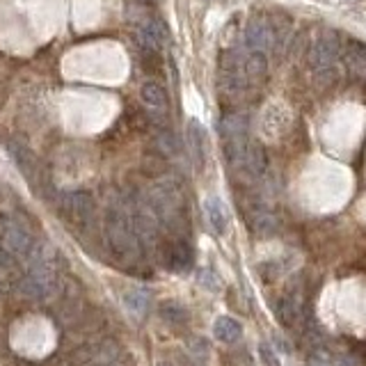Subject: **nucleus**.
Masks as SVG:
<instances>
[{
  "instance_id": "obj_23",
  "label": "nucleus",
  "mask_w": 366,
  "mask_h": 366,
  "mask_svg": "<svg viewBox=\"0 0 366 366\" xmlns=\"http://www.w3.org/2000/svg\"><path fill=\"white\" fill-rule=\"evenodd\" d=\"M259 355H261L263 364H268V366H282V364H279V360H277L275 350H272V346H268V344H261L259 346Z\"/></svg>"
},
{
  "instance_id": "obj_9",
  "label": "nucleus",
  "mask_w": 366,
  "mask_h": 366,
  "mask_svg": "<svg viewBox=\"0 0 366 366\" xmlns=\"http://www.w3.org/2000/svg\"><path fill=\"white\" fill-rule=\"evenodd\" d=\"M140 99H142V103L147 106V110L156 117H165L169 110L167 92L163 90V85L153 83V81H147L142 88H140Z\"/></svg>"
},
{
  "instance_id": "obj_20",
  "label": "nucleus",
  "mask_w": 366,
  "mask_h": 366,
  "mask_svg": "<svg viewBox=\"0 0 366 366\" xmlns=\"http://www.w3.org/2000/svg\"><path fill=\"white\" fill-rule=\"evenodd\" d=\"M197 279H199V284L204 286V289H208V291H220V286H222V284H220V277H217L211 268L199 270Z\"/></svg>"
},
{
  "instance_id": "obj_2",
  "label": "nucleus",
  "mask_w": 366,
  "mask_h": 366,
  "mask_svg": "<svg viewBox=\"0 0 366 366\" xmlns=\"http://www.w3.org/2000/svg\"><path fill=\"white\" fill-rule=\"evenodd\" d=\"M341 56V39L334 30H323L321 35L314 39L309 49V67L321 81H328L334 76V67H337Z\"/></svg>"
},
{
  "instance_id": "obj_21",
  "label": "nucleus",
  "mask_w": 366,
  "mask_h": 366,
  "mask_svg": "<svg viewBox=\"0 0 366 366\" xmlns=\"http://www.w3.org/2000/svg\"><path fill=\"white\" fill-rule=\"evenodd\" d=\"M163 316H165L167 321H172V323H183L185 318H188V314H185V309L178 307V305H174V302H169V305L163 307Z\"/></svg>"
},
{
  "instance_id": "obj_14",
  "label": "nucleus",
  "mask_w": 366,
  "mask_h": 366,
  "mask_svg": "<svg viewBox=\"0 0 366 366\" xmlns=\"http://www.w3.org/2000/svg\"><path fill=\"white\" fill-rule=\"evenodd\" d=\"M213 334L217 341L233 346V344H238L240 337H243V323L236 321L233 316H220V318H215V323H213Z\"/></svg>"
},
{
  "instance_id": "obj_16",
  "label": "nucleus",
  "mask_w": 366,
  "mask_h": 366,
  "mask_svg": "<svg viewBox=\"0 0 366 366\" xmlns=\"http://www.w3.org/2000/svg\"><path fill=\"white\" fill-rule=\"evenodd\" d=\"M250 131V117L245 113H231V115H224L222 122H220V133L224 140L229 138H238V135H247Z\"/></svg>"
},
{
  "instance_id": "obj_3",
  "label": "nucleus",
  "mask_w": 366,
  "mask_h": 366,
  "mask_svg": "<svg viewBox=\"0 0 366 366\" xmlns=\"http://www.w3.org/2000/svg\"><path fill=\"white\" fill-rule=\"evenodd\" d=\"M106 238L108 245L113 247L115 254H119L122 259L133 256L140 247V238L133 229V222L128 220L122 211H110L106 217Z\"/></svg>"
},
{
  "instance_id": "obj_22",
  "label": "nucleus",
  "mask_w": 366,
  "mask_h": 366,
  "mask_svg": "<svg viewBox=\"0 0 366 366\" xmlns=\"http://www.w3.org/2000/svg\"><path fill=\"white\" fill-rule=\"evenodd\" d=\"M158 147L163 151H165L167 156H174L178 149H176V140H174V135L172 133H163L160 138H158Z\"/></svg>"
},
{
  "instance_id": "obj_5",
  "label": "nucleus",
  "mask_w": 366,
  "mask_h": 366,
  "mask_svg": "<svg viewBox=\"0 0 366 366\" xmlns=\"http://www.w3.org/2000/svg\"><path fill=\"white\" fill-rule=\"evenodd\" d=\"M62 211H65L67 217H72L74 222L85 224L88 220H92V215L97 211L94 197L88 190H74L67 192L62 197Z\"/></svg>"
},
{
  "instance_id": "obj_12",
  "label": "nucleus",
  "mask_w": 366,
  "mask_h": 366,
  "mask_svg": "<svg viewBox=\"0 0 366 366\" xmlns=\"http://www.w3.org/2000/svg\"><path fill=\"white\" fill-rule=\"evenodd\" d=\"M344 67L350 76L366 78V44L350 39L344 49Z\"/></svg>"
},
{
  "instance_id": "obj_1",
  "label": "nucleus",
  "mask_w": 366,
  "mask_h": 366,
  "mask_svg": "<svg viewBox=\"0 0 366 366\" xmlns=\"http://www.w3.org/2000/svg\"><path fill=\"white\" fill-rule=\"evenodd\" d=\"M224 156L231 169L247 183L261 181L268 172V158L263 147L250 135H238L224 140Z\"/></svg>"
},
{
  "instance_id": "obj_10",
  "label": "nucleus",
  "mask_w": 366,
  "mask_h": 366,
  "mask_svg": "<svg viewBox=\"0 0 366 366\" xmlns=\"http://www.w3.org/2000/svg\"><path fill=\"white\" fill-rule=\"evenodd\" d=\"M138 39L140 44L144 46V49L149 51H160L163 46H165L167 42V28L165 23L158 21V19H147L140 23L138 28Z\"/></svg>"
},
{
  "instance_id": "obj_15",
  "label": "nucleus",
  "mask_w": 366,
  "mask_h": 366,
  "mask_svg": "<svg viewBox=\"0 0 366 366\" xmlns=\"http://www.w3.org/2000/svg\"><path fill=\"white\" fill-rule=\"evenodd\" d=\"M188 151H190V158L197 167L204 165L206 160V133L201 128L199 122H190L188 124Z\"/></svg>"
},
{
  "instance_id": "obj_17",
  "label": "nucleus",
  "mask_w": 366,
  "mask_h": 366,
  "mask_svg": "<svg viewBox=\"0 0 366 366\" xmlns=\"http://www.w3.org/2000/svg\"><path fill=\"white\" fill-rule=\"evenodd\" d=\"M167 261L169 266L174 270H188L192 266V250L185 240H176V243L169 247V254H167Z\"/></svg>"
},
{
  "instance_id": "obj_11",
  "label": "nucleus",
  "mask_w": 366,
  "mask_h": 366,
  "mask_svg": "<svg viewBox=\"0 0 366 366\" xmlns=\"http://www.w3.org/2000/svg\"><path fill=\"white\" fill-rule=\"evenodd\" d=\"M7 151H10V156L14 158V163H17V167L21 169V172L26 174L30 181H35L37 169H39V158L35 156V151L30 149L28 144L17 142V140H10V142H7Z\"/></svg>"
},
{
  "instance_id": "obj_18",
  "label": "nucleus",
  "mask_w": 366,
  "mask_h": 366,
  "mask_svg": "<svg viewBox=\"0 0 366 366\" xmlns=\"http://www.w3.org/2000/svg\"><path fill=\"white\" fill-rule=\"evenodd\" d=\"M277 318L279 323L286 325V328H291V325H295V321L300 318V302L293 298V295H284L282 300L277 302Z\"/></svg>"
},
{
  "instance_id": "obj_7",
  "label": "nucleus",
  "mask_w": 366,
  "mask_h": 366,
  "mask_svg": "<svg viewBox=\"0 0 366 366\" xmlns=\"http://www.w3.org/2000/svg\"><path fill=\"white\" fill-rule=\"evenodd\" d=\"M247 224H250V229L261 238H268L279 229L277 215L272 213V208L261 199H254L250 208H247Z\"/></svg>"
},
{
  "instance_id": "obj_6",
  "label": "nucleus",
  "mask_w": 366,
  "mask_h": 366,
  "mask_svg": "<svg viewBox=\"0 0 366 366\" xmlns=\"http://www.w3.org/2000/svg\"><path fill=\"white\" fill-rule=\"evenodd\" d=\"M289 128H291V115L279 101L270 103L266 110H263L261 115V135L263 138L279 140L284 133H289Z\"/></svg>"
},
{
  "instance_id": "obj_4",
  "label": "nucleus",
  "mask_w": 366,
  "mask_h": 366,
  "mask_svg": "<svg viewBox=\"0 0 366 366\" xmlns=\"http://www.w3.org/2000/svg\"><path fill=\"white\" fill-rule=\"evenodd\" d=\"M243 39H245V49L256 51V53H263V56H266L270 49H275V46H277V30L270 26L268 19L254 17L245 26Z\"/></svg>"
},
{
  "instance_id": "obj_8",
  "label": "nucleus",
  "mask_w": 366,
  "mask_h": 366,
  "mask_svg": "<svg viewBox=\"0 0 366 366\" xmlns=\"http://www.w3.org/2000/svg\"><path fill=\"white\" fill-rule=\"evenodd\" d=\"M3 240H5V245H7V250L14 252V254H21V256H26L28 259V254L35 250V240L33 236L28 233L26 227H21L19 222H7L5 227H3Z\"/></svg>"
},
{
  "instance_id": "obj_19",
  "label": "nucleus",
  "mask_w": 366,
  "mask_h": 366,
  "mask_svg": "<svg viewBox=\"0 0 366 366\" xmlns=\"http://www.w3.org/2000/svg\"><path fill=\"white\" fill-rule=\"evenodd\" d=\"M124 305L135 316H144V311L149 309V293L142 289H131L124 293Z\"/></svg>"
},
{
  "instance_id": "obj_13",
  "label": "nucleus",
  "mask_w": 366,
  "mask_h": 366,
  "mask_svg": "<svg viewBox=\"0 0 366 366\" xmlns=\"http://www.w3.org/2000/svg\"><path fill=\"white\" fill-rule=\"evenodd\" d=\"M204 213H206V220L211 224V229L217 233V236H222V233H227L229 227V213H227V206L222 204L220 197H211L204 199Z\"/></svg>"
}]
</instances>
